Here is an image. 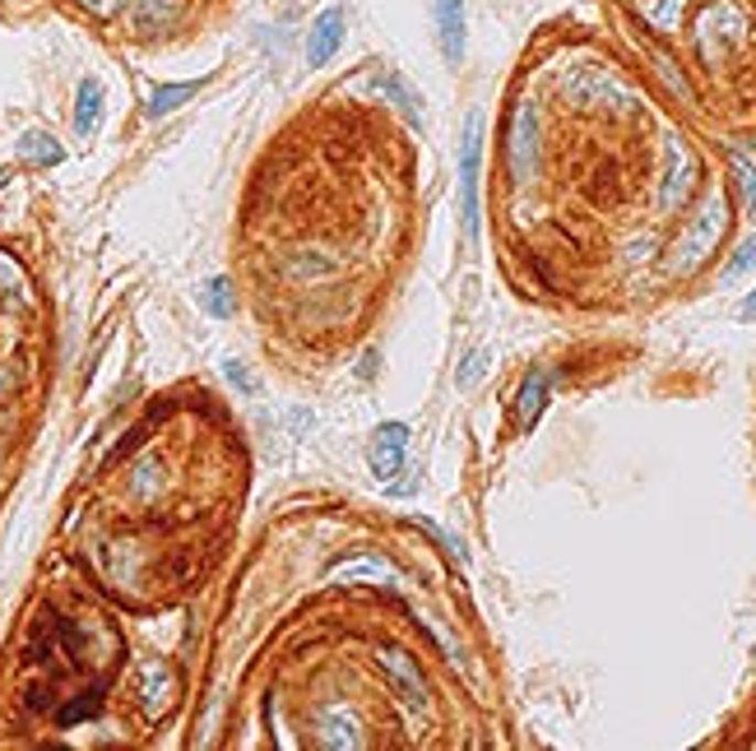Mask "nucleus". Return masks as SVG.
<instances>
[{
    "label": "nucleus",
    "instance_id": "obj_8",
    "mask_svg": "<svg viewBox=\"0 0 756 751\" xmlns=\"http://www.w3.org/2000/svg\"><path fill=\"white\" fill-rule=\"evenodd\" d=\"M344 33H348V14L335 6V10H321V19L311 24V33H306V65H330L335 61V52L344 47Z\"/></svg>",
    "mask_w": 756,
    "mask_h": 751
},
{
    "label": "nucleus",
    "instance_id": "obj_12",
    "mask_svg": "<svg viewBox=\"0 0 756 751\" xmlns=\"http://www.w3.org/2000/svg\"><path fill=\"white\" fill-rule=\"evenodd\" d=\"M19 159L33 167H56L65 159V149L52 135H42V130H29V135H19Z\"/></svg>",
    "mask_w": 756,
    "mask_h": 751
},
{
    "label": "nucleus",
    "instance_id": "obj_17",
    "mask_svg": "<svg viewBox=\"0 0 756 751\" xmlns=\"http://www.w3.org/2000/svg\"><path fill=\"white\" fill-rule=\"evenodd\" d=\"M224 371H228V381H233L237 390H256V381H251V375H247V371H241V362H228Z\"/></svg>",
    "mask_w": 756,
    "mask_h": 751
},
{
    "label": "nucleus",
    "instance_id": "obj_7",
    "mask_svg": "<svg viewBox=\"0 0 756 751\" xmlns=\"http://www.w3.org/2000/svg\"><path fill=\"white\" fill-rule=\"evenodd\" d=\"M432 24L446 65H460L464 47H469V10H464V0H432Z\"/></svg>",
    "mask_w": 756,
    "mask_h": 751
},
{
    "label": "nucleus",
    "instance_id": "obj_15",
    "mask_svg": "<svg viewBox=\"0 0 756 751\" xmlns=\"http://www.w3.org/2000/svg\"><path fill=\"white\" fill-rule=\"evenodd\" d=\"M733 167H738L743 200H747V205H756V163H752V159H733Z\"/></svg>",
    "mask_w": 756,
    "mask_h": 751
},
{
    "label": "nucleus",
    "instance_id": "obj_19",
    "mask_svg": "<svg viewBox=\"0 0 756 751\" xmlns=\"http://www.w3.org/2000/svg\"><path fill=\"white\" fill-rule=\"evenodd\" d=\"M10 182V167H0V186H6Z\"/></svg>",
    "mask_w": 756,
    "mask_h": 751
},
{
    "label": "nucleus",
    "instance_id": "obj_5",
    "mask_svg": "<svg viewBox=\"0 0 756 751\" xmlns=\"http://www.w3.org/2000/svg\"><path fill=\"white\" fill-rule=\"evenodd\" d=\"M478 172H483V117L474 112L464 126V153H460V195H464V232L478 241L483 209H478Z\"/></svg>",
    "mask_w": 756,
    "mask_h": 751
},
{
    "label": "nucleus",
    "instance_id": "obj_16",
    "mask_svg": "<svg viewBox=\"0 0 756 751\" xmlns=\"http://www.w3.org/2000/svg\"><path fill=\"white\" fill-rule=\"evenodd\" d=\"M483 367H487V362H483V352H474V358L460 367V385H474L478 375H483Z\"/></svg>",
    "mask_w": 756,
    "mask_h": 751
},
{
    "label": "nucleus",
    "instance_id": "obj_9",
    "mask_svg": "<svg viewBox=\"0 0 756 751\" xmlns=\"http://www.w3.org/2000/svg\"><path fill=\"white\" fill-rule=\"evenodd\" d=\"M548 394H552V371L529 367L525 385H520V394H516V432H529L533 423H539V413H543V404H548Z\"/></svg>",
    "mask_w": 756,
    "mask_h": 751
},
{
    "label": "nucleus",
    "instance_id": "obj_6",
    "mask_svg": "<svg viewBox=\"0 0 756 751\" xmlns=\"http://www.w3.org/2000/svg\"><path fill=\"white\" fill-rule=\"evenodd\" d=\"M367 464H371L376 478L390 482L409 464V427L404 423H381L376 427L371 440H367Z\"/></svg>",
    "mask_w": 756,
    "mask_h": 751
},
{
    "label": "nucleus",
    "instance_id": "obj_10",
    "mask_svg": "<svg viewBox=\"0 0 756 751\" xmlns=\"http://www.w3.org/2000/svg\"><path fill=\"white\" fill-rule=\"evenodd\" d=\"M199 88H205V79H186V84H163V88H153V98L144 102V112L149 117H168V112H176L182 102H191Z\"/></svg>",
    "mask_w": 756,
    "mask_h": 751
},
{
    "label": "nucleus",
    "instance_id": "obj_1",
    "mask_svg": "<svg viewBox=\"0 0 756 751\" xmlns=\"http://www.w3.org/2000/svg\"><path fill=\"white\" fill-rule=\"evenodd\" d=\"M409 144L371 94L335 88L270 144L241 209V264H251L274 344L321 367L358 344L409 214Z\"/></svg>",
    "mask_w": 756,
    "mask_h": 751
},
{
    "label": "nucleus",
    "instance_id": "obj_3",
    "mask_svg": "<svg viewBox=\"0 0 756 751\" xmlns=\"http://www.w3.org/2000/svg\"><path fill=\"white\" fill-rule=\"evenodd\" d=\"M218 6L224 0H71V10H79L88 24L126 29L136 42H168Z\"/></svg>",
    "mask_w": 756,
    "mask_h": 751
},
{
    "label": "nucleus",
    "instance_id": "obj_2",
    "mask_svg": "<svg viewBox=\"0 0 756 751\" xmlns=\"http://www.w3.org/2000/svg\"><path fill=\"white\" fill-rule=\"evenodd\" d=\"M631 47L687 102L756 112V0H608Z\"/></svg>",
    "mask_w": 756,
    "mask_h": 751
},
{
    "label": "nucleus",
    "instance_id": "obj_11",
    "mask_svg": "<svg viewBox=\"0 0 756 751\" xmlns=\"http://www.w3.org/2000/svg\"><path fill=\"white\" fill-rule=\"evenodd\" d=\"M102 121V84L98 79H84L79 84V98H75V130L79 135H94Z\"/></svg>",
    "mask_w": 756,
    "mask_h": 751
},
{
    "label": "nucleus",
    "instance_id": "obj_13",
    "mask_svg": "<svg viewBox=\"0 0 756 751\" xmlns=\"http://www.w3.org/2000/svg\"><path fill=\"white\" fill-rule=\"evenodd\" d=\"M205 306H209L214 320H228L233 316V283L228 279H214L209 289H205Z\"/></svg>",
    "mask_w": 756,
    "mask_h": 751
},
{
    "label": "nucleus",
    "instance_id": "obj_18",
    "mask_svg": "<svg viewBox=\"0 0 756 751\" xmlns=\"http://www.w3.org/2000/svg\"><path fill=\"white\" fill-rule=\"evenodd\" d=\"M743 320H756V289H752L747 302H743Z\"/></svg>",
    "mask_w": 756,
    "mask_h": 751
},
{
    "label": "nucleus",
    "instance_id": "obj_4",
    "mask_svg": "<svg viewBox=\"0 0 756 751\" xmlns=\"http://www.w3.org/2000/svg\"><path fill=\"white\" fill-rule=\"evenodd\" d=\"M176 696H182V677L168 659H144L140 673H136V705L144 723H159L176 710Z\"/></svg>",
    "mask_w": 756,
    "mask_h": 751
},
{
    "label": "nucleus",
    "instance_id": "obj_14",
    "mask_svg": "<svg viewBox=\"0 0 756 751\" xmlns=\"http://www.w3.org/2000/svg\"><path fill=\"white\" fill-rule=\"evenodd\" d=\"M752 264H756V237H752V241H743V247H738V251H733V260L724 264V283H733V279H743V274L752 270Z\"/></svg>",
    "mask_w": 756,
    "mask_h": 751
}]
</instances>
